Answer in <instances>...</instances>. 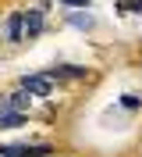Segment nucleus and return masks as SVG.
Masks as SVG:
<instances>
[{
	"instance_id": "1",
	"label": "nucleus",
	"mask_w": 142,
	"mask_h": 157,
	"mask_svg": "<svg viewBox=\"0 0 142 157\" xmlns=\"http://www.w3.org/2000/svg\"><path fill=\"white\" fill-rule=\"evenodd\" d=\"M57 86V75L50 71V75H25L21 78V89H28L32 97H50Z\"/></svg>"
},
{
	"instance_id": "2",
	"label": "nucleus",
	"mask_w": 142,
	"mask_h": 157,
	"mask_svg": "<svg viewBox=\"0 0 142 157\" xmlns=\"http://www.w3.org/2000/svg\"><path fill=\"white\" fill-rule=\"evenodd\" d=\"M25 121H28V114H25V111L11 107L7 100H0V128H21Z\"/></svg>"
},
{
	"instance_id": "3",
	"label": "nucleus",
	"mask_w": 142,
	"mask_h": 157,
	"mask_svg": "<svg viewBox=\"0 0 142 157\" xmlns=\"http://www.w3.org/2000/svg\"><path fill=\"white\" fill-rule=\"evenodd\" d=\"M4 154L7 157H46L50 154V143H39V147H18V143H4Z\"/></svg>"
},
{
	"instance_id": "4",
	"label": "nucleus",
	"mask_w": 142,
	"mask_h": 157,
	"mask_svg": "<svg viewBox=\"0 0 142 157\" xmlns=\"http://www.w3.org/2000/svg\"><path fill=\"white\" fill-rule=\"evenodd\" d=\"M4 36H7L11 43H18V39L25 36V14H11V18H7V29H4Z\"/></svg>"
},
{
	"instance_id": "5",
	"label": "nucleus",
	"mask_w": 142,
	"mask_h": 157,
	"mask_svg": "<svg viewBox=\"0 0 142 157\" xmlns=\"http://www.w3.org/2000/svg\"><path fill=\"white\" fill-rule=\"evenodd\" d=\"M43 32V14L39 11H25V36L32 39V36H39Z\"/></svg>"
},
{
	"instance_id": "6",
	"label": "nucleus",
	"mask_w": 142,
	"mask_h": 157,
	"mask_svg": "<svg viewBox=\"0 0 142 157\" xmlns=\"http://www.w3.org/2000/svg\"><path fill=\"white\" fill-rule=\"evenodd\" d=\"M57 78H85V68H67V64H60V68H53Z\"/></svg>"
},
{
	"instance_id": "7",
	"label": "nucleus",
	"mask_w": 142,
	"mask_h": 157,
	"mask_svg": "<svg viewBox=\"0 0 142 157\" xmlns=\"http://www.w3.org/2000/svg\"><path fill=\"white\" fill-rule=\"evenodd\" d=\"M67 25H75V29H93V14H71Z\"/></svg>"
},
{
	"instance_id": "8",
	"label": "nucleus",
	"mask_w": 142,
	"mask_h": 157,
	"mask_svg": "<svg viewBox=\"0 0 142 157\" xmlns=\"http://www.w3.org/2000/svg\"><path fill=\"white\" fill-rule=\"evenodd\" d=\"M67 7H89V4H93V0H64Z\"/></svg>"
}]
</instances>
